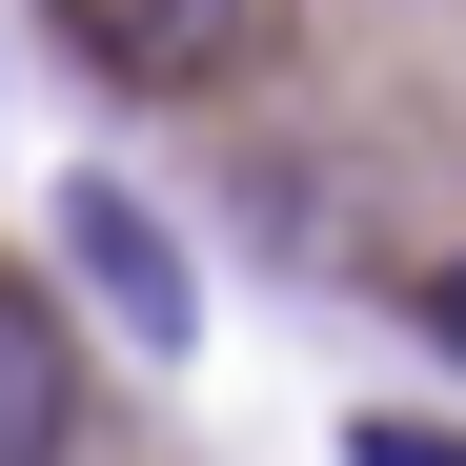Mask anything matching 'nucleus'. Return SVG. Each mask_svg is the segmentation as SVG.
<instances>
[{
  "instance_id": "nucleus-1",
  "label": "nucleus",
  "mask_w": 466,
  "mask_h": 466,
  "mask_svg": "<svg viewBox=\"0 0 466 466\" xmlns=\"http://www.w3.org/2000/svg\"><path fill=\"white\" fill-rule=\"evenodd\" d=\"M61 264L102 284V325H122L142 365L203 345V284H183V244H163V203H142V183H61Z\"/></svg>"
},
{
  "instance_id": "nucleus-2",
  "label": "nucleus",
  "mask_w": 466,
  "mask_h": 466,
  "mask_svg": "<svg viewBox=\"0 0 466 466\" xmlns=\"http://www.w3.org/2000/svg\"><path fill=\"white\" fill-rule=\"evenodd\" d=\"M61 41L122 61V82H203V61L244 41V0H61Z\"/></svg>"
},
{
  "instance_id": "nucleus-3",
  "label": "nucleus",
  "mask_w": 466,
  "mask_h": 466,
  "mask_svg": "<svg viewBox=\"0 0 466 466\" xmlns=\"http://www.w3.org/2000/svg\"><path fill=\"white\" fill-rule=\"evenodd\" d=\"M82 446V365H61V304L0 284V466H61Z\"/></svg>"
},
{
  "instance_id": "nucleus-4",
  "label": "nucleus",
  "mask_w": 466,
  "mask_h": 466,
  "mask_svg": "<svg viewBox=\"0 0 466 466\" xmlns=\"http://www.w3.org/2000/svg\"><path fill=\"white\" fill-rule=\"evenodd\" d=\"M345 466H466V426H406V406H365V426H345Z\"/></svg>"
},
{
  "instance_id": "nucleus-5",
  "label": "nucleus",
  "mask_w": 466,
  "mask_h": 466,
  "mask_svg": "<svg viewBox=\"0 0 466 466\" xmlns=\"http://www.w3.org/2000/svg\"><path fill=\"white\" fill-rule=\"evenodd\" d=\"M426 345H446V365H466V264H426Z\"/></svg>"
}]
</instances>
